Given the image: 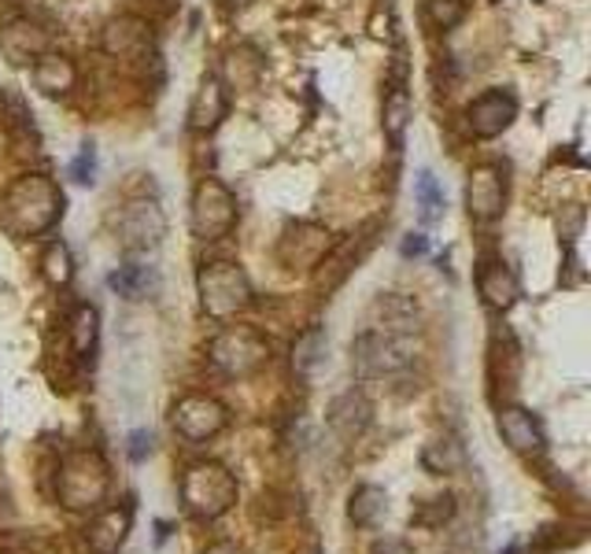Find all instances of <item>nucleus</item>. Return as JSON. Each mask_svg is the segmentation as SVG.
<instances>
[{"label":"nucleus","instance_id":"nucleus-1","mask_svg":"<svg viewBox=\"0 0 591 554\" xmlns=\"http://www.w3.org/2000/svg\"><path fill=\"white\" fill-rule=\"evenodd\" d=\"M63 219V192L48 174H19L0 192V229L19 240H34Z\"/></svg>","mask_w":591,"mask_h":554},{"label":"nucleus","instance_id":"nucleus-2","mask_svg":"<svg viewBox=\"0 0 591 554\" xmlns=\"http://www.w3.org/2000/svg\"><path fill=\"white\" fill-rule=\"evenodd\" d=\"M111 492V470L96 451H71L56 473V495L67 510H101Z\"/></svg>","mask_w":591,"mask_h":554},{"label":"nucleus","instance_id":"nucleus-3","mask_svg":"<svg viewBox=\"0 0 591 554\" xmlns=\"http://www.w3.org/2000/svg\"><path fill=\"white\" fill-rule=\"evenodd\" d=\"M181 503L189 514H197L203 521H215L222 514L237 507V478L215 459L192 462L181 473Z\"/></svg>","mask_w":591,"mask_h":554},{"label":"nucleus","instance_id":"nucleus-4","mask_svg":"<svg viewBox=\"0 0 591 554\" xmlns=\"http://www.w3.org/2000/svg\"><path fill=\"white\" fill-rule=\"evenodd\" d=\"M197 293H200V307L208 318L215 322H226V318H237L240 310L251 307V281L237 262L229 259H215L203 262L197 274Z\"/></svg>","mask_w":591,"mask_h":554},{"label":"nucleus","instance_id":"nucleus-5","mask_svg":"<svg viewBox=\"0 0 591 554\" xmlns=\"http://www.w3.org/2000/svg\"><path fill=\"white\" fill-rule=\"evenodd\" d=\"M414 352H418V347H414L411 333L366 326L363 333L352 340V369L363 381H370V377H392L414 363Z\"/></svg>","mask_w":591,"mask_h":554},{"label":"nucleus","instance_id":"nucleus-6","mask_svg":"<svg viewBox=\"0 0 591 554\" xmlns=\"http://www.w3.org/2000/svg\"><path fill=\"white\" fill-rule=\"evenodd\" d=\"M208 363L226 377H251L270 363V340L251 326H226L208 340Z\"/></svg>","mask_w":591,"mask_h":554},{"label":"nucleus","instance_id":"nucleus-7","mask_svg":"<svg viewBox=\"0 0 591 554\" xmlns=\"http://www.w3.org/2000/svg\"><path fill=\"white\" fill-rule=\"evenodd\" d=\"M111 229L122 251H130V256H149V251H156L163 245V237H167V215H163L159 200L130 197L115 211Z\"/></svg>","mask_w":591,"mask_h":554},{"label":"nucleus","instance_id":"nucleus-8","mask_svg":"<svg viewBox=\"0 0 591 554\" xmlns=\"http://www.w3.org/2000/svg\"><path fill=\"white\" fill-rule=\"evenodd\" d=\"M189 226L197 240H222L229 237L237 226V197L226 181L218 178H203L192 189V208H189Z\"/></svg>","mask_w":591,"mask_h":554},{"label":"nucleus","instance_id":"nucleus-9","mask_svg":"<svg viewBox=\"0 0 591 554\" xmlns=\"http://www.w3.org/2000/svg\"><path fill=\"white\" fill-rule=\"evenodd\" d=\"M170 425L178 436H186L189 444H208L229 425L226 403L215 400L208 392H189L170 406Z\"/></svg>","mask_w":591,"mask_h":554},{"label":"nucleus","instance_id":"nucleus-10","mask_svg":"<svg viewBox=\"0 0 591 554\" xmlns=\"http://www.w3.org/2000/svg\"><path fill=\"white\" fill-rule=\"evenodd\" d=\"M333 248V233L318 222H288L277 240V262L285 270H315Z\"/></svg>","mask_w":591,"mask_h":554},{"label":"nucleus","instance_id":"nucleus-11","mask_svg":"<svg viewBox=\"0 0 591 554\" xmlns=\"http://www.w3.org/2000/svg\"><path fill=\"white\" fill-rule=\"evenodd\" d=\"M466 211L473 222H496L507 211V174L499 163H477L466 174Z\"/></svg>","mask_w":591,"mask_h":554},{"label":"nucleus","instance_id":"nucleus-12","mask_svg":"<svg viewBox=\"0 0 591 554\" xmlns=\"http://www.w3.org/2000/svg\"><path fill=\"white\" fill-rule=\"evenodd\" d=\"M513 119H518V96L510 90H488L481 96H473L466 108V126L473 138L481 141H496L510 130Z\"/></svg>","mask_w":591,"mask_h":554},{"label":"nucleus","instance_id":"nucleus-13","mask_svg":"<svg viewBox=\"0 0 591 554\" xmlns=\"http://www.w3.org/2000/svg\"><path fill=\"white\" fill-rule=\"evenodd\" d=\"M52 48V34L31 15H8L0 23V56L12 67H31L37 56Z\"/></svg>","mask_w":591,"mask_h":554},{"label":"nucleus","instance_id":"nucleus-14","mask_svg":"<svg viewBox=\"0 0 591 554\" xmlns=\"http://www.w3.org/2000/svg\"><path fill=\"white\" fill-rule=\"evenodd\" d=\"M496 429L503 436V444L518 455H544L547 436L544 425L536 422V414L525 411V406H499L496 411Z\"/></svg>","mask_w":591,"mask_h":554},{"label":"nucleus","instance_id":"nucleus-15","mask_svg":"<svg viewBox=\"0 0 591 554\" xmlns=\"http://www.w3.org/2000/svg\"><path fill=\"white\" fill-rule=\"evenodd\" d=\"M226 115H229V85L222 82L218 74H208L189 101V130L192 133H215Z\"/></svg>","mask_w":591,"mask_h":554},{"label":"nucleus","instance_id":"nucleus-16","mask_svg":"<svg viewBox=\"0 0 591 554\" xmlns=\"http://www.w3.org/2000/svg\"><path fill=\"white\" fill-rule=\"evenodd\" d=\"M477 293L484 299V307L503 315V310H510L518 304L521 281L503 259H488V262H481V270H477Z\"/></svg>","mask_w":591,"mask_h":554},{"label":"nucleus","instance_id":"nucleus-17","mask_svg":"<svg viewBox=\"0 0 591 554\" xmlns=\"http://www.w3.org/2000/svg\"><path fill=\"white\" fill-rule=\"evenodd\" d=\"M31 78H34V90L45 93V96H67L79 85V67H74L71 56L56 52L48 48L37 60L31 63Z\"/></svg>","mask_w":591,"mask_h":554},{"label":"nucleus","instance_id":"nucleus-18","mask_svg":"<svg viewBox=\"0 0 591 554\" xmlns=\"http://www.w3.org/2000/svg\"><path fill=\"white\" fill-rule=\"evenodd\" d=\"M370 414H374L370 400H366L363 392H355V388H347V392H341L329 403L326 422L341 440H358V436L366 433V425H370Z\"/></svg>","mask_w":591,"mask_h":554},{"label":"nucleus","instance_id":"nucleus-19","mask_svg":"<svg viewBox=\"0 0 591 554\" xmlns=\"http://www.w3.org/2000/svg\"><path fill=\"white\" fill-rule=\"evenodd\" d=\"M133 529V510L130 507H108V510H96V518L85 529V543L96 554H115L126 543Z\"/></svg>","mask_w":591,"mask_h":554},{"label":"nucleus","instance_id":"nucleus-20","mask_svg":"<svg viewBox=\"0 0 591 554\" xmlns=\"http://www.w3.org/2000/svg\"><path fill=\"white\" fill-rule=\"evenodd\" d=\"M149 23L138 15H119L111 19L108 26L101 31V48L115 60H126V56H138L144 45H149Z\"/></svg>","mask_w":591,"mask_h":554},{"label":"nucleus","instance_id":"nucleus-21","mask_svg":"<svg viewBox=\"0 0 591 554\" xmlns=\"http://www.w3.org/2000/svg\"><path fill=\"white\" fill-rule=\"evenodd\" d=\"M418 322V307L400 293H381L370 307V326L374 329H395V333H411V326Z\"/></svg>","mask_w":591,"mask_h":554},{"label":"nucleus","instance_id":"nucleus-22","mask_svg":"<svg viewBox=\"0 0 591 554\" xmlns=\"http://www.w3.org/2000/svg\"><path fill=\"white\" fill-rule=\"evenodd\" d=\"M422 465L433 473V478L462 473L466 470V447H462L459 436H436V440L422 447Z\"/></svg>","mask_w":591,"mask_h":554},{"label":"nucleus","instance_id":"nucleus-23","mask_svg":"<svg viewBox=\"0 0 591 554\" xmlns=\"http://www.w3.org/2000/svg\"><path fill=\"white\" fill-rule=\"evenodd\" d=\"M411 119H414V101L411 93L403 90V85H395V90L385 96V108H381V130L385 138L395 152L406 144V130H411Z\"/></svg>","mask_w":591,"mask_h":554},{"label":"nucleus","instance_id":"nucleus-24","mask_svg":"<svg viewBox=\"0 0 591 554\" xmlns=\"http://www.w3.org/2000/svg\"><path fill=\"white\" fill-rule=\"evenodd\" d=\"M385 514H389V492L377 488V484H358V488L347 495V521H352L355 529H374Z\"/></svg>","mask_w":591,"mask_h":554},{"label":"nucleus","instance_id":"nucleus-25","mask_svg":"<svg viewBox=\"0 0 591 554\" xmlns=\"http://www.w3.org/2000/svg\"><path fill=\"white\" fill-rule=\"evenodd\" d=\"M108 285L122 299H149L159 288V278H156V270L144 267V262H126V267H119L108 278Z\"/></svg>","mask_w":591,"mask_h":554},{"label":"nucleus","instance_id":"nucleus-26","mask_svg":"<svg viewBox=\"0 0 591 554\" xmlns=\"http://www.w3.org/2000/svg\"><path fill=\"white\" fill-rule=\"evenodd\" d=\"M67 340H71V352L79 358H93L96 340H101V315L90 304H79L71 315V326H67Z\"/></svg>","mask_w":591,"mask_h":554},{"label":"nucleus","instance_id":"nucleus-27","mask_svg":"<svg viewBox=\"0 0 591 554\" xmlns=\"http://www.w3.org/2000/svg\"><path fill=\"white\" fill-rule=\"evenodd\" d=\"M414 203H418V215H422L425 226L440 222L444 211H448V197H444L440 181H436L429 170H422L418 178H414Z\"/></svg>","mask_w":591,"mask_h":554},{"label":"nucleus","instance_id":"nucleus-28","mask_svg":"<svg viewBox=\"0 0 591 554\" xmlns=\"http://www.w3.org/2000/svg\"><path fill=\"white\" fill-rule=\"evenodd\" d=\"M42 278L52 288H67L74 281V259H71V248H67L63 240L45 245V251H42Z\"/></svg>","mask_w":591,"mask_h":554},{"label":"nucleus","instance_id":"nucleus-29","mask_svg":"<svg viewBox=\"0 0 591 554\" xmlns=\"http://www.w3.org/2000/svg\"><path fill=\"white\" fill-rule=\"evenodd\" d=\"M454 518V495H433V499L418 503V510L411 514V524H418V529H444Z\"/></svg>","mask_w":591,"mask_h":554},{"label":"nucleus","instance_id":"nucleus-30","mask_svg":"<svg viewBox=\"0 0 591 554\" xmlns=\"http://www.w3.org/2000/svg\"><path fill=\"white\" fill-rule=\"evenodd\" d=\"M322 355H326L322 329H307V333L293 344V366L299 369V374H311V369L322 363Z\"/></svg>","mask_w":591,"mask_h":554},{"label":"nucleus","instance_id":"nucleus-31","mask_svg":"<svg viewBox=\"0 0 591 554\" xmlns=\"http://www.w3.org/2000/svg\"><path fill=\"white\" fill-rule=\"evenodd\" d=\"M425 12L436 31H454L466 19V0H425Z\"/></svg>","mask_w":591,"mask_h":554},{"label":"nucleus","instance_id":"nucleus-32","mask_svg":"<svg viewBox=\"0 0 591 554\" xmlns=\"http://www.w3.org/2000/svg\"><path fill=\"white\" fill-rule=\"evenodd\" d=\"M93 174H96V152H93V144H82L79 160L71 163V178L85 185V181H93Z\"/></svg>","mask_w":591,"mask_h":554},{"label":"nucleus","instance_id":"nucleus-33","mask_svg":"<svg viewBox=\"0 0 591 554\" xmlns=\"http://www.w3.org/2000/svg\"><path fill=\"white\" fill-rule=\"evenodd\" d=\"M126 455H130L133 462H144L152 455V433L149 429H138L130 433V447H126Z\"/></svg>","mask_w":591,"mask_h":554},{"label":"nucleus","instance_id":"nucleus-34","mask_svg":"<svg viewBox=\"0 0 591 554\" xmlns=\"http://www.w3.org/2000/svg\"><path fill=\"white\" fill-rule=\"evenodd\" d=\"M400 251H403V259H422L425 251H429V237H425V233H406Z\"/></svg>","mask_w":591,"mask_h":554},{"label":"nucleus","instance_id":"nucleus-35","mask_svg":"<svg viewBox=\"0 0 591 554\" xmlns=\"http://www.w3.org/2000/svg\"><path fill=\"white\" fill-rule=\"evenodd\" d=\"M370 554H414V547L406 540H395V537H385V540H377Z\"/></svg>","mask_w":591,"mask_h":554},{"label":"nucleus","instance_id":"nucleus-36","mask_svg":"<svg viewBox=\"0 0 591 554\" xmlns=\"http://www.w3.org/2000/svg\"><path fill=\"white\" fill-rule=\"evenodd\" d=\"M203 554H248L245 547H240V543H229V540H222V543H211L208 551Z\"/></svg>","mask_w":591,"mask_h":554},{"label":"nucleus","instance_id":"nucleus-37","mask_svg":"<svg viewBox=\"0 0 591 554\" xmlns=\"http://www.w3.org/2000/svg\"><path fill=\"white\" fill-rule=\"evenodd\" d=\"M499 554H521V547H518V543H510V547H507V551H499Z\"/></svg>","mask_w":591,"mask_h":554},{"label":"nucleus","instance_id":"nucleus-38","mask_svg":"<svg viewBox=\"0 0 591 554\" xmlns=\"http://www.w3.org/2000/svg\"><path fill=\"white\" fill-rule=\"evenodd\" d=\"M229 4H234V8H245V4H251V0H229Z\"/></svg>","mask_w":591,"mask_h":554}]
</instances>
